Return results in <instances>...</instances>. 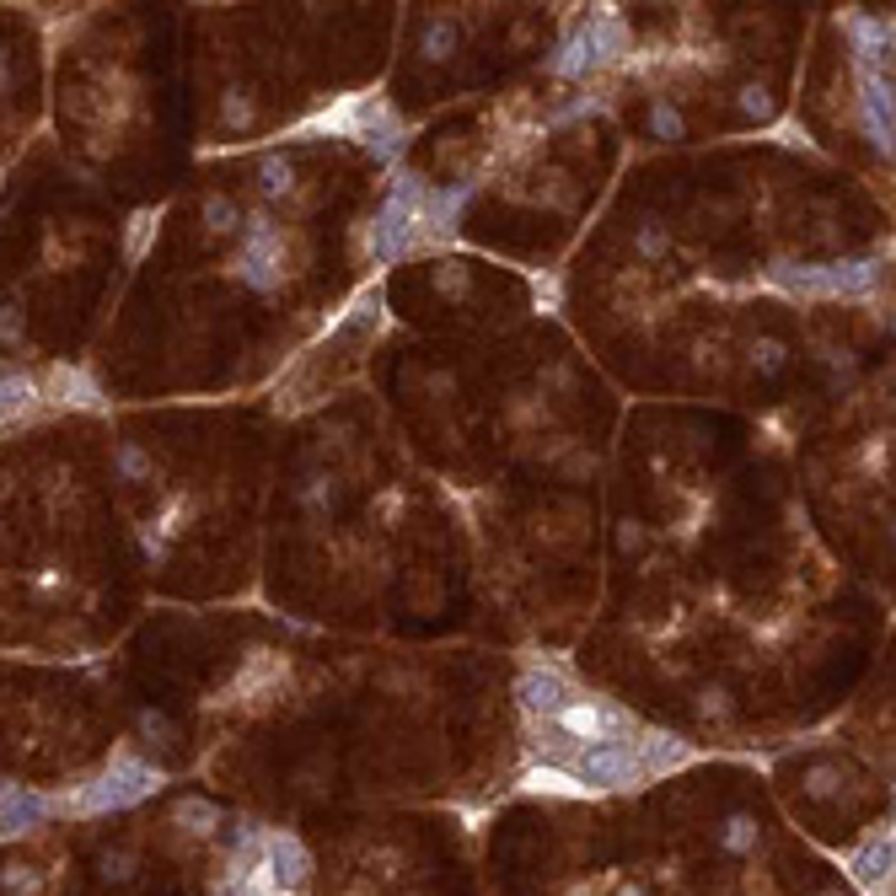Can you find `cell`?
<instances>
[{"mask_svg":"<svg viewBox=\"0 0 896 896\" xmlns=\"http://www.w3.org/2000/svg\"><path fill=\"white\" fill-rule=\"evenodd\" d=\"M757 843H763V827H757V816H746V810L741 816H730V822L719 827V848H725V854H736V859L751 854Z\"/></svg>","mask_w":896,"mask_h":896,"instance_id":"83f0119b","label":"cell"},{"mask_svg":"<svg viewBox=\"0 0 896 896\" xmlns=\"http://www.w3.org/2000/svg\"><path fill=\"white\" fill-rule=\"evenodd\" d=\"M135 865H140V859H135L129 848H119V854L108 848V854L97 859V875H102L108 886H129V880H135Z\"/></svg>","mask_w":896,"mask_h":896,"instance_id":"74e56055","label":"cell"},{"mask_svg":"<svg viewBox=\"0 0 896 896\" xmlns=\"http://www.w3.org/2000/svg\"><path fill=\"white\" fill-rule=\"evenodd\" d=\"M768 285L800 301H865L880 285V258H837V263H768Z\"/></svg>","mask_w":896,"mask_h":896,"instance_id":"6da1fadb","label":"cell"},{"mask_svg":"<svg viewBox=\"0 0 896 896\" xmlns=\"http://www.w3.org/2000/svg\"><path fill=\"white\" fill-rule=\"evenodd\" d=\"M586 32H590V49H596V70L618 64L628 54V22L618 17V6H596L586 17Z\"/></svg>","mask_w":896,"mask_h":896,"instance_id":"2e32d148","label":"cell"},{"mask_svg":"<svg viewBox=\"0 0 896 896\" xmlns=\"http://www.w3.org/2000/svg\"><path fill=\"white\" fill-rule=\"evenodd\" d=\"M258 183H263V199H290L296 193V161L285 151H269L258 161Z\"/></svg>","mask_w":896,"mask_h":896,"instance_id":"603a6c76","label":"cell"},{"mask_svg":"<svg viewBox=\"0 0 896 896\" xmlns=\"http://www.w3.org/2000/svg\"><path fill=\"white\" fill-rule=\"evenodd\" d=\"M430 285L446 296V301H467L478 279H472V263H462V258H440L430 269Z\"/></svg>","mask_w":896,"mask_h":896,"instance_id":"cb8c5ba5","label":"cell"},{"mask_svg":"<svg viewBox=\"0 0 896 896\" xmlns=\"http://www.w3.org/2000/svg\"><path fill=\"white\" fill-rule=\"evenodd\" d=\"M634 252L649 258V263H655V258H666V252H671V231H666L655 216L639 220V231H634Z\"/></svg>","mask_w":896,"mask_h":896,"instance_id":"d6a6232c","label":"cell"},{"mask_svg":"<svg viewBox=\"0 0 896 896\" xmlns=\"http://www.w3.org/2000/svg\"><path fill=\"white\" fill-rule=\"evenodd\" d=\"M848 880L865 896H886L892 886V827H875V833L848 854Z\"/></svg>","mask_w":896,"mask_h":896,"instance_id":"8fae6325","label":"cell"},{"mask_svg":"<svg viewBox=\"0 0 896 896\" xmlns=\"http://www.w3.org/2000/svg\"><path fill=\"white\" fill-rule=\"evenodd\" d=\"M22 339H28V328H22V311H17V307H0V344H6V349H17Z\"/></svg>","mask_w":896,"mask_h":896,"instance_id":"60d3db41","label":"cell"},{"mask_svg":"<svg viewBox=\"0 0 896 896\" xmlns=\"http://www.w3.org/2000/svg\"><path fill=\"white\" fill-rule=\"evenodd\" d=\"M311 129H322V135H344V140L366 146L381 167H398L402 146H408V129H402V119L392 113V102H387V97H366V92L339 97V108L317 113Z\"/></svg>","mask_w":896,"mask_h":896,"instance_id":"3957f363","label":"cell"},{"mask_svg":"<svg viewBox=\"0 0 896 896\" xmlns=\"http://www.w3.org/2000/svg\"><path fill=\"white\" fill-rule=\"evenodd\" d=\"M564 773L586 789V795H607V789H645V763H639V746L618 741V746H586L575 751Z\"/></svg>","mask_w":896,"mask_h":896,"instance_id":"52a82bcc","label":"cell"},{"mask_svg":"<svg viewBox=\"0 0 896 896\" xmlns=\"http://www.w3.org/2000/svg\"><path fill=\"white\" fill-rule=\"evenodd\" d=\"M618 896H645V886H623Z\"/></svg>","mask_w":896,"mask_h":896,"instance_id":"ee69618b","label":"cell"},{"mask_svg":"<svg viewBox=\"0 0 896 896\" xmlns=\"http://www.w3.org/2000/svg\"><path fill=\"white\" fill-rule=\"evenodd\" d=\"M172 822L183 827V833H193V837H216L220 833V805L216 800H199V795H183V800L172 805Z\"/></svg>","mask_w":896,"mask_h":896,"instance_id":"7402d4cb","label":"cell"},{"mask_svg":"<svg viewBox=\"0 0 896 896\" xmlns=\"http://www.w3.org/2000/svg\"><path fill=\"white\" fill-rule=\"evenodd\" d=\"M645 119H649V135H655V140H681V135H687V119H681V108L671 97H649Z\"/></svg>","mask_w":896,"mask_h":896,"instance_id":"4316f807","label":"cell"},{"mask_svg":"<svg viewBox=\"0 0 896 896\" xmlns=\"http://www.w3.org/2000/svg\"><path fill=\"white\" fill-rule=\"evenodd\" d=\"M43 402V381L28 371H0V425L6 419H22Z\"/></svg>","mask_w":896,"mask_h":896,"instance_id":"ac0fdd59","label":"cell"},{"mask_svg":"<svg viewBox=\"0 0 896 896\" xmlns=\"http://www.w3.org/2000/svg\"><path fill=\"white\" fill-rule=\"evenodd\" d=\"M54 816V795H38L28 784L0 778V837H28Z\"/></svg>","mask_w":896,"mask_h":896,"instance_id":"30bf717a","label":"cell"},{"mask_svg":"<svg viewBox=\"0 0 896 896\" xmlns=\"http://www.w3.org/2000/svg\"><path fill=\"white\" fill-rule=\"evenodd\" d=\"M693 709H698V719H714V725H730V719H736V698H730L725 687H704Z\"/></svg>","mask_w":896,"mask_h":896,"instance_id":"8d00e7d4","label":"cell"},{"mask_svg":"<svg viewBox=\"0 0 896 896\" xmlns=\"http://www.w3.org/2000/svg\"><path fill=\"white\" fill-rule=\"evenodd\" d=\"M38 886H43V875H38V869H28V865H6V869H0V892H6V896H32Z\"/></svg>","mask_w":896,"mask_h":896,"instance_id":"f35d334b","label":"cell"},{"mask_svg":"<svg viewBox=\"0 0 896 896\" xmlns=\"http://www.w3.org/2000/svg\"><path fill=\"white\" fill-rule=\"evenodd\" d=\"M613 542H618V554H645V526H639V521H623Z\"/></svg>","mask_w":896,"mask_h":896,"instance_id":"b9f144b4","label":"cell"},{"mask_svg":"<svg viewBox=\"0 0 896 896\" xmlns=\"http://www.w3.org/2000/svg\"><path fill=\"white\" fill-rule=\"evenodd\" d=\"M542 730H554L558 741L569 751H586V746H618V741H634L639 736V719L623 709V704H607L596 693H575L569 704L548 719H537Z\"/></svg>","mask_w":896,"mask_h":896,"instance_id":"5b68a950","label":"cell"},{"mask_svg":"<svg viewBox=\"0 0 896 896\" xmlns=\"http://www.w3.org/2000/svg\"><path fill=\"white\" fill-rule=\"evenodd\" d=\"M49 392L60 402H76V408H102V387H97L81 366H54L49 381H43V398H49Z\"/></svg>","mask_w":896,"mask_h":896,"instance_id":"e0dca14e","label":"cell"},{"mask_svg":"<svg viewBox=\"0 0 896 896\" xmlns=\"http://www.w3.org/2000/svg\"><path fill=\"white\" fill-rule=\"evenodd\" d=\"M199 226H205L210 237H237V231H242V205H237L231 193H205V199H199Z\"/></svg>","mask_w":896,"mask_h":896,"instance_id":"44dd1931","label":"cell"},{"mask_svg":"<svg viewBox=\"0 0 896 896\" xmlns=\"http://www.w3.org/2000/svg\"><path fill=\"white\" fill-rule=\"evenodd\" d=\"M140 736L156 741V746H167L172 741V719H167V714H156V709H140Z\"/></svg>","mask_w":896,"mask_h":896,"instance_id":"ab89813d","label":"cell"},{"mask_svg":"<svg viewBox=\"0 0 896 896\" xmlns=\"http://www.w3.org/2000/svg\"><path fill=\"white\" fill-rule=\"evenodd\" d=\"M376 322H381V301H376V296H360L333 333H339V339H366V333H376Z\"/></svg>","mask_w":896,"mask_h":896,"instance_id":"f546056e","label":"cell"},{"mask_svg":"<svg viewBox=\"0 0 896 896\" xmlns=\"http://www.w3.org/2000/svg\"><path fill=\"white\" fill-rule=\"evenodd\" d=\"M425 188L430 183L414 178V172H392L387 199L371 210L366 237H360V248H366L371 263H398L408 252H419V205H425Z\"/></svg>","mask_w":896,"mask_h":896,"instance_id":"277c9868","label":"cell"},{"mask_svg":"<svg viewBox=\"0 0 896 896\" xmlns=\"http://www.w3.org/2000/svg\"><path fill=\"white\" fill-rule=\"evenodd\" d=\"M167 784V773L140 763L135 751H119L92 784H81L76 795H54V816H108V810H129V805L151 800Z\"/></svg>","mask_w":896,"mask_h":896,"instance_id":"7a4b0ae2","label":"cell"},{"mask_svg":"<svg viewBox=\"0 0 896 896\" xmlns=\"http://www.w3.org/2000/svg\"><path fill=\"white\" fill-rule=\"evenodd\" d=\"M252 119H258V102H252L248 87H226L220 92V129H252Z\"/></svg>","mask_w":896,"mask_h":896,"instance_id":"484cf974","label":"cell"},{"mask_svg":"<svg viewBox=\"0 0 896 896\" xmlns=\"http://www.w3.org/2000/svg\"><path fill=\"white\" fill-rule=\"evenodd\" d=\"M859 119L875 151L892 156V76L886 70H859Z\"/></svg>","mask_w":896,"mask_h":896,"instance_id":"7c38bea8","label":"cell"},{"mask_svg":"<svg viewBox=\"0 0 896 896\" xmlns=\"http://www.w3.org/2000/svg\"><path fill=\"white\" fill-rule=\"evenodd\" d=\"M263 869L279 896H307L311 886V854L296 833H263Z\"/></svg>","mask_w":896,"mask_h":896,"instance_id":"9c48e42d","label":"cell"},{"mask_svg":"<svg viewBox=\"0 0 896 896\" xmlns=\"http://www.w3.org/2000/svg\"><path fill=\"white\" fill-rule=\"evenodd\" d=\"M575 693H580L575 677H569L564 666H554V660H531L521 677H516V704H521L526 719H548V714H558Z\"/></svg>","mask_w":896,"mask_h":896,"instance_id":"ba28073f","label":"cell"},{"mask_svg":"<svg viewBox=\"0 0 896 896\" xmlns=\"http://www.w3.org/2000/svg\"><path fill=\"white\" fill-rule=\"evenodd\" d=\"M800 789L810 795V800H833L837 789H843V768H833V763H816V768L800 773Z\"/></svg>","mask_w":896,"mask_h":896,"instance_id":"836d02e7","label":"cell"},{"mask_svg":"<svg viewBox=\"0 0 896 896\" xmlns=\"http://www.w3.org/2000/svg\"><path fill=\"white\" fill-rule=\"evenodd\" d=\"M789 366V344L784 339H757L751 344V371L757 376H778Z\"/></svg>","mask_w":896,"mask_h":896,"instance_id":"d590c367","label":"cell"},{"mask_svg":"<svg viewBox=\"0 0 896 896\" xmlns=\"http://www.w3.org/2000/svg\"><path fill=\"white\" fill-rule=\"evenodd\" d=\"M151 237H156V210H135V216H129V231H125V258L129 263H140V258H146Z\"/></svg>","mask_w":896,"mask_h":896,"instance_id":"4dcf8cb0","label":"cell"},{"mask_svg":"<svg viewBox=\"0 0 896 896\" xmlns=\"http://www.w3.org/2000/svg\"><path fill=\"white\" fill-rule=\"evenodd\" d=\"M242 248H237V275L252 296H275L285 285V231L275 226L269 210H248L242 216Z\"/></svg>","mask_w":896,"mask_h":896,"instance_id":"8992f818","label":"cell"},{"mask_svg":"<svg viewBox=\"0 0 896 896\" xmlns=\"http://www.w3.org/2000/svg\"><path fill=\"white\" fill-rule=\"evenodd\" d=\"M521 784H526V789H537V795H558V800H580V795H586V789H580V784H575L569 773H564V768H548V763H542V768H531Z\"/></svg>","mask_w":896,"mask_h":896,"instance_id":"f1b7e54d","label":"cell"},{"mask_svg":"<svg viewBox=\"0 0 896 896\" xmlns=\"http://www.w3.org/2000/svg\"><path fill=\"white\" fill-rule=\"evenodd\" d=\"M220 896H231V886H226V892H220Z\"/></svg>","mask_w":896,"mask_h":896,"instance_id":"f6af8a7d","label":"cell"},{"mask_svg":"<svg viewBox=\"0 0 896 896\" xmlns=\"http://www.w3.org/2000/svg\"><path fill=\"white\" fill-rule=\"evenodd\" d=\"M634 746H639L645 778H666V773H677V768H687V763H693V746L681 741V736H666V730H645V725H639Z\"/></svg>","mask_w":896,"mask_h":896,"instance_id":"5bb4252c","label":"cell"},{"mask_svg":"<svg viewBox=\"0 0 896 896\" xmlns=\"http://www.w3.org/2000/svg\"><path fill=\"white\" fill-rule=\"evenodd\" d=\"M457 49H462V28H457V17H440V11H435V17L419 22V54H425L430 64H446Z\"/></svg>","mask_w":896,"mask_h":896,"instance_id":"ffe728a7","label":"cell"},{"mask_svg":"<svg viewBox=\"0 0 896 896\" xmlns=\"http://www.w3.org/2000/svg\"><path fill=\"white\" fill-rule=\"evenodd\" d=\"M843 32L854 43V64L859 70H880L892 60V22L886 17H869V11H848L843 17Z\"/></svg>","mask_w":896,"mask_h":896,"instance_id":"4fadbf2b","label":"cell"},{"mask_svg":"<svg viewBox=\"0 0 896 896\" xmlns=\"http://www.w3.org/2000/svg\"><path fill=\"white\" fill-rule=\"evenodd\" d=\"M6 87H11V60L0 54V92H6Z\"/></svg>","mask_w":896,"mask_h":896,"instance_id":"7bdbcfd3","label":"cell"},{"mask_svg":"<svg viewBox=\"0 0 896 896\" xmlns=\"http://www.w3.org/2000/svg\"><path fill=\"white\" fill-rule=\"evenodd\" d=\"M279 681H290V660L269 655V649H252L242 660V671H237V681H231V698H263V693H275Z\"/></svg>","mask_w":896,"mask_h":896,"instance_id":"9a60e30c","label":"cell"},{"mask_svg":"<svg viewBox=\"0 0 896 896\" xmlns=\"http://www.w3.org/2000/svg\"><path fill=\"white\" fill-rule=\"evenodd\" d=\"M548 70H554L558 81H586L590 70H596V49H590L586 22H580V28L569 32L564 43H558V54H554V64H548Z\"/></svg>","mask_w":896,"mask_h":896,"instance_id":"d6986e66","label":"cell"},{"mask_svg":"<svg viewBox=\"0 0 896 896\" xmlns=\"http://www.w3.org/2000/svg\"><path fill=\"white\" fill-rule=\"evenodd\" d=\"M296 499H301L307 510H333V499H339V478H333V472H311L307 484L296 489Z\"/></svg>","mask_w":896,"mask_h":896,"instance_id":"1f68e13d","label":"cell"},{"mask_svg":"<svg viewBox=\"0 0 896 896\" xmlns=\"http://www.w3.org/2000/svg\"><path fill=\"white\" fill-rule=\"evenodd\" d=\"M113 472H119L125 484H151L156 457L140 446V440H119V446H113Z\"/></svg>","mask_w":896,"mask_h":896,"instance_id":"d4e9b609","label":"cell"},{"mask_svg":"<svg viewBox=\"0 0 896 896\" xmlns=\"http://www.w3.org/2000/svg\"><path fill=\"white\" fill-rule=\"evenodd\" d=\"M736 108H741L746 119H757V125H768L773 113H778V102H773V92L763 81H746L741 92H736Z\"/></svg>","mask_w":896,"mask_h":896,"instance_id":"e575fe53","label":"cell"}]
</instances>
